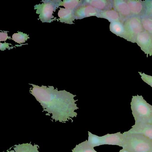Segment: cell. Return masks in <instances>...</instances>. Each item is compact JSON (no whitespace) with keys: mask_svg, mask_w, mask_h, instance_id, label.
<instances>
[{"mask_svg":"<svg viewBox=\"0 0 152 152\" xmlns=\"http://www.w3.org/2000/svg\"><path fill=\"white\" fill-rule=\"evenodd\" d=\"M130 105L135 124H152V105L142 95L132 96Z\"/></svg>","mask_w":152,"mask_h":152,"instance_id":"obj_1","label":"cell"},{"mask_svg":"<svg viewBox=\"0 0 152 152\" xmlns=\"http://www.w3.org/2000/svg\"><path fill=\"white\" fill-rule=\"evenodd\" d=\"M122 148L131 152H152V141L139 133L128 134Z\"/></svg>","mask_w":152,"mask_h":152,"instance_id":"obj_2","label":"cell"},{"mask_svg":"<svg viewBox=\"0 0 152 152\" xmlns=\"http://www.w3.org/2000/svg\"><path fill=\"white\" fill-rule=\"evenodd\" d=\"M125 29L124 39L135 43L137 36L143 31L141 20L138 16L128 18L124 23Z\"/></svg>","mask_w":152,"mask_h":152,"instance_id":"obj_3","label":"cell"},{"mask_svg":"<svg viewBox=\"0 0 152 152\" xmlns=\"http://www.w3.org/2000/svg\"><path fill=\"white\" fill-rule=\"evenodd\" d=\"M61 0L42 1V4L36 5L34 9H37L36 13L39 14V19L43 22H50L54 18L52 15L53 12L57 8L61 6Z\"/></svg>","mask_w":152,"mask_h":152,"instance_id":"obj_4","label":"cell"},{"mask_svg":"<svg viewBox=\"0 0 152 152\" xmlns=\"http://www.w3.org/2000/svg\"><path fill=\"white\" fill-rule=\"evenodd\" d=\"M135 42L141 49L146 54L152 55V35L145 31H143L137 37Z\"/></svg>","mask_w":152,"mask_h":152,"instance_id":"obj_5","label":"cell"},{"mask_svg":"<svg viewBox=\"0 0 152 152\" xmlns=\"http://www.w3.org/2000/svg\"><path fill=\"white\" fill-rule=\"evenodd\" d=\"M75 19H81L84 18L96 16L97 17L99 10L92 6L82 3L74 10Z\"/></svg>","mask_w":152,"mask_h":152,"instance_id":"obj_6","label":"cell"},{"mask_svg":"<svg viewBox=\"0 0 152 152\" xmlns=\"http://www.w3.org/2000/svg\"><path fill=\"white\" fill-rule=\"evenodd\" d=\"M103 145H116L123 147L126 138L124 132H120L113 134H107L102 136Z\"/></svg>","mask_w":152,"mask_h":152,"instance_id":"obj_7","label":"cell"},{"mask_svg":"<svg viewBox=\"0 0 152 152\" xmlns=\"http://www.w3.org/2000/svg\"><path fill=\"white\" fill-rule=\"evenodd\" d=\"M113 9L119 14L121 21L123 22L131 13L126 0H112Z\"/></svg>","mask_w":152,"mask_h":152,"instance_id":"obj_8","label":"cell"},{"mask_svg":"<svg viewBox=\"0 0 152 152\" xmlns=\"http://www.w3.org/2000/svg\"><path fill=\"white\" fill-rule=\"evenodd\" d=\"M125 132L128 134H140L145 136L152 141V124H134L132 126L131 128Z\"/></svg>","mask_w":152,"mask_h":152,"instance_id":"obj_9","label":"cell"},{"mask_svg":"<svg viewBox=\"0 0 152 152\" xmlns=\"http://www.w3.org/2000/svg\"><path fill=\"white\" fill-rule=\"evenodd\" d=\"M82 3L90 5L99 11L109 10L113 9L112 0H83Z\"/></svg>","mask_w":152,"mask_h":152,"instance_id":"obj_10","label":"cell"},{"mask_svg":"<svg viewBox=\"0 0 152 152\" xmlns=\"http://www.w3.org/2000/svg\"><path fill=\"white\" fill-rule=\"evenodd\" d=\"M131 14L135 16H142L145 14V7L142 1L140 0H126Z\"/></svg>","mask_w":152,"mask_h":152,"instance_id":"obj_11","label":"cell"},{"mask_svg":"<svg viewBox=\"0 0 152 152\" xmlns=\"http://www.w3.org/2000/svg\"><path fill=\"white\" fill-rule=\"evenodd\" d=\"M58 15L61 22L69 24H74L73 22L75 18L73 10L60 7Z\"/></svg>","mask_w":152,"mask_h":152,"instance_id":"obj_12","label":"cell"},{"mask_svg":"<svg viewBox=\"0 0 152 152\" xmlns=\"http://www.w3.org/2000/svg\"><path fill=\"white\" fill-rule=\"evenodd\" d=\"M97 18L106 19L110 23L121 21L119 14L113 9L104 11L99 10Z\"/></svg>","mask_w":152,"mask_h":152,"instance_id":"obj_13","label":"cell"},{"mask_svg":"<svg viewBox=\"0 0 152 152\" xmlns=\"http://www.w3.org/2000/svg\"><path fill=\"white\" fill-rule=\"evenodd\" d=\"M110 31L117 36L124 38L125 29L124 23L121 21L110 23Z\"/></svg>","mask_w":152,"mask_h":152,"instance_id":"obj_14","label":"cell"},{"mask_svg":"<svg viewBox=\"0 0 152 152\" xmlns=\"http://www.w3.org/2000/svg\"><path fill=\"white\" fill-rule=\"evenodd\" d=\"M14 146L15 152H39L38 145L36 144L33 145L31 143L15 145Z\"/></svg>","mask_w":152,"mask_h":152,"instance_id":"obj_15","label":"cell"},{"mask_svg":"<svg viewBox=\"0 0 152 152\" xmlns=\"http://www.w3.org/2000/svg\"><path fill=\"white\" fill-rule=\"evenodd\" d=\"M72 152H97L94 148L90 145L87 140L82 142L76 145L72 150Z\"/></svg>","mask_w":152,"mask_h":152,"instance_id":"obj_16","label":"cell"},{"mask_svg":"<svg viewBox=\"0 0 152 152\" xmlns=\"http://www.w3.org/2000/svg\"><path fill=\"white\" fill-rule=\"evenodd\" d=\"M88 132V137L87 141L90 145L94 148L103 145L102 136L100 137L92 134L89 131Z\"/></svg>","mask_w":152,"mask_h":152,"instance_id":"obj_17","label":"cell"},{"mask_svg":"<svg viewBox=\"0 0 152 152\" xmlns=\"http://www.w3.org/2000/svg\"><path fill=\"white\" fill-rule=\"evenodd\" d=\"M83 0H69L61 1V6L65 8L74 10L83 3Z\"/></svg>","mask_w":152,"mask_h":152,"instance_id":"obj_18","label":"cell"},{"mask_svg":"<svg viewBox=\"0 0 152 152\" xmlns=\"http://www.w3.org/2000/svg\"><path fill=\"white\" fill-rule=\"evenodd\" d=\"M141 20L144 31L152 35V17L145 16Z\"/></svg>","mask_w":152,"mask_h":152,"instance_id":"obj_19","label":"cell"},{"mask_svg":"<svg viewBox=\"0 0 152 152\" xmlns=\"http://www.w3.org/2000/svg\"><path fill=\"white\" fill-rule=\"evenodd\" d=\"M28 36L22 32H18V33L13 34L12 39L18 43H22L25 42L28 38H29Z\"/></svg>","mask_w":152,"mask_h":152,"instance_id":"obj_20","label":"cell"},{"mask_svg":"<svg viewBox=\"0 0 152 152\" xmlns=\"http://www.w3.org/2000/svg\"><path fill=\"white\" fill-rule=\"evenodd\" d=\"M145 11V16L152 17V0H146L143 1Z\"/></svg>","mask_w":152,"mask_h":152,"instance_id":"obj_21","label":"cell"},{"mask_svg":"<svg viewBox=\"0 0 152 152\" xmlns=\"http://www.w3.org/2000/svg\"><path fill=\"white\" fill-rule=\"evenodd\" d=\"M141 78L145 83L152 87V76L147 75L144 73L138 72Z\"/></svg>","mask_w":152,"mask_h":152,"instance_id":"obj_22","label":"cell"},{"mask_svg":"<svg viewBox=\"0 0 152 152\" xmlns=\"http://www.w3.org/2000/svg\"><path fill=\"white\" fill-rule=\"evenodd\" d=\"M8 31H4V32L0 33V41H5L7 39H12L10 37H8L7 32Z\"/></svg>","mask_w":152,"mask_h":152,"instance_id":"obj_23","label":"cell"},{"mask_svg":"<svg viewBox=\"0 0 152 152\" xmlns=\"http://www.w3.org/2000/svg\"><path fill=\"white\" fill-rule=\"evenodd\" d=\"M0 49L1 50H4L6 49V48H7L9 49H10L12 47H10L9 45H11V44H9L8 43L4 42V43H0Z\"/></svg>","mask_w":152,"mask_h":152,"instance_id":"obj_24","label":"cell"},{"mask_svg":"<svg viewBox=\"0 0 152 152\" xmlns=\"http://www.w3.org/2000/svg\"><path fill=\"white\" fill-rule=\"evenodd\" d=\"M119 152H131L129 151L126 150L125 149L122 148V149H121L120 150Z\"/></svg>","mask_w":152,"mask_h":152,"instance_id":"obj_25","label":"cell"},{"mask_svg":"<svg viewBox=\"0 0 152 152\" xmlns=\"http://www.w3.org/2000/svg\"><path fill=\"white\" fill-rule=\"evenodd\" d=\"M7 152H15V151L14 150H11L10 151H9L8 150L7 151Z\"/></svg>","mask_w":152,"mask_h":152,"instance_id":"obj_26","label":"cell"},{"mask_svg":"<svg viewBox=\"0 0 152 152\" xmlns=\"http://www.w3.org/2000/svg\"></svg>","mask_w":152,"mask_h":152,"instance_id":"obj_27","label":"cell"}]
</instances>
